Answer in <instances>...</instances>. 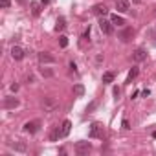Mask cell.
<instances>
[{"label": "cell", "mask_w": 156, "mask_h": 156, "mask_svg": "<svg viewBox=\"0 0 156 156\" xmlns=\"http://www.w3.org/2000/svg\"><path fill=\"white\" fill-rule=\"evenodd\" d=\"M132 35H134V30H132V28H127V30H123V31L119 33V39H121L123 42H129Z\"/></svg>", "instance_id": "7c38bea8"}, {"label": "cell", "mask_w": 156, "mask_h": 156, "mask_svg": "<svg viewBox=\"0 0 156 156\" xmlns=\"http://www.w3.org/2000/svg\"><path fill=\"white\" fill-rule=\"evenodd\" d=\"M70 129H72V121L70 119H64L62 125H61V138H66L70 134Z\"/></svg>", "instance_id": "9c48e42d"}, {"label": "cell", "mask_w": 156, "mask_h": 156, "mask_svg": "<svg viewBox=\"0 0 156 156\" xmlns=\"http://www.w3.org/2000/svg\"><path fill=\"white\" fill-rule=\"evenodd\" d=\"M154 30H156V26H154Z\"/></svg>", "instance_id": "1f68e13d"}, {"label": "cell", "mask_w": 156, "mask_h": 156, "mask_svg": "<svg viewBox=\"0 0 156 156\" xmlns=\"http://www.w3.org/2000/svg\"><path fill=\"white\" fill-rule=\"evenodd\" d=\"M73 94H75L77 98H81V96L85 94V87H83V85H75V87H73Z\"/></svg>", "instance_id": "d6986e66"}, {"label": "cell", "mask_w": 156, "mask_h": 156, "mask_svg": "<svg viewBox=\"0 0 156 156\" xmlns=\"http://www.w3.org/2000/svg\"><path fill=\"white\" fill-rule=\"evenodd\" d=\"M141 2V0H132V4H140Z\"/></svg>", "instance_id": "f546056e"}, {"label": "cell", "mask_w": 156, "mask_h": 156, "mask_svg": "<svg viewBox=\"0 0 156 156\" xmlns=\"http://www.w3.org/2000/svg\"><path fill=\"white\" fill-rule=\"evenodd\" d=\"M145 57H147V51H145L143 48H138V50L132 53V59H134L136 62H141V61H145Z\"/></svg>", "instance_id": "ba28073f"}, {"label": "cell", "mask_w": 156, "mask_h": 156, "mask_svg": "<svg viewBox=\"0 0 156 156\" xmlns=\"http://www.w3.org/2000/svg\"><path fill=\"white\" fill-rule=\"evenodd\" d=\"M138 72H140V70H138L136 66H132V68H130V72H129V75H127V83H132V81L136 79V75H138Z\"/></svg>", "instance_id": "2e32d148"}, {"label": "cell", "mask_w": 156, "mask_h": 156, "mask_svg": "<svg viewBox=\"0 0 156 156\" xmlns=\"http://www.w3.org/2000/svg\"><path fill=\"white\" fill-rule=\"evenodd\" d=\"M96 107H98V103H96V101H92V103H90V105L87 107V112H92V110H94Z\"/></svg>", "instance_id": "d4e9b609"}, {"label": "cell", "mask_w": 156, "mask_h": 156, "mask_svg": "<svg viewBox=\"0 0 156 156\" xmlns=\"http://www.w3.org/2000/svg\"><path fill=\"white\" fill-rule=\"evenodd\" d=\"M50 2H53V0H41V4H42V6H46V4H50Z\"/></svg>", "instance_id": "f1b7e54d"}, {"label": "cell", "mask_w": 156, "mask_h": 156, "mask_svg": "<svg viewBox=\"0 0 156 156\" xmlns=\"http://www.w3.org/2000/svg\"><path fill=\"white\" fill-rule=\"evenodd\" d=\"M90 149H92L90 141H77V143H75V154H79V156L88 154V152H90Z\"/></svg>", "instance_id": "6da1fadb"}, {"label": "cell", "mask_w": 156, "mask_h": 156, "mask_svg": "<svg viewBox=\"0 0 156 156\" xmlns=\"http://www.w3.org/2000/svg\"><path fill=\"white\" fill-rule=\"evenodd\" d=\"M11 57H13L15 61H20V59L24 57V50H22L20 46H13V48H11Z\"/></svg>", "instance_id": "30bf717a"}, {"label": "cell", "mask_w": 156, "mask_h": 156, "mask_svg": "<svg viewBox=\"0 0 156 156\" xmlns=\"http://www.w3.org/2000/svg\"><path fill=\"white\" fill-rule=\"evenodd\" d=\"M42 107H44V110H46V112H50L51 108H55V107H57V101H55V99H51V98H44Z\"/></svg>", "instance_id": "8fae6325"}, {"label": "cell", "mask_w": 156, "mask_h": 156, "mask_svg": "<svg viewBox=\"0 0 156 156\" xmlns=\"http://www.w3.org/2000/svg\"><path fill=\"white\" fill-rule=\"evenodd\" d=\"M39 62L41 64H51V62H55V57L50 55L48 51H41L39 53Z\"/></svg>", "instance_id": "5b68a950"}, {"label": "cell", "mask_w": 156, "mask_h": 156, "mask_svg": "<svg viewBox=\"0 0 156 156\" xmlns=\"http://www.w3.org/2000/svg\"><path fill=\"white\" fill-rule=\"evenodd\" d=\"M75 68H77V66H75V62L72 61V62H70V70H72V72H75Z\"/></svg>", "instance_id": "83f0119b"}, {"label": "cell", "mask_w": 156, "mask_h": 156, "mask_svg": "<svg viewBox=\"0 0 156 156\" xmlns=\"http://www.w3.org/2000/svg\"><path fill=\"white\" fill-rule=\"evenodd\" d=\"M17 90H19V85H17V83H13V85H11V92H17Z\"/></svg>", "instance_id": "4316f807"}, {"label": "cell", "mask_w": 156, "mask_h": 156, "mask_svg": "<svg viewBox=\"0 0 156 156\" xmlns=\"http://www.w3.org/2000/svg\"><path fill=\"white\" fill-rule=\"evenodd\" d=\"M39 129H41V121H39V119H33V121L24 123V130H26V132H30V134H35Z\"/></svg>", "instance_id": "277c9868"}, {"label": "cell", "mask_w": 156, "mask_h": 156, "mask_svg": "<svg viewBox=\"0 0 156 156\" xmlns=\"http://www.w3.org/2000/svg\"><path fill=\"white\" fill-rule=\"evenodd\" d=\"M59 138H61V130H59V129H55V130L51 132V136H50V140H51V141H57Z\"/></svg>", "instance_id": "7402d4cb"}, {"label": "cell", "mask_w": 156, "mask_h": 156, "mask_svg": "<svg viewBox=\"0 0 156 156\" xmlns=\"http://www.w3.org/2000/svg\"><path fill=\"white\" fill-rule=\"evenodd\" d=\"M41 73H42V77H51V75H53V70H50V68H41Z\"/></svg>", "instance_id": "44dd1931"}, {"label": "cell", "mask_w": 156, "mask_h": 156, "mask_svg": "<svg viewBox=\"0 0 156 156\" xmlns=\"http://www.w3.org/2000/svg\"><path fill=\"white\" fill-rule=\"evenodd\" d=\"M121 125H123V129H125V130H129V129H130V125H129V121H127V119H123V123H121Z\"/></svg>", "instance_id": "484cf974"}, {"label": "cell", "mask_w": 156, "mask_h": 156, "mask_svg": "<svg viewBox=\"0 0 156 156\" xmlns=\"http://www.w3.org/2000/svg\"><path fill=\"white\" fill-rule=\"evenodd\" d=\"M152 138H156V130H154V132H152Z\"/></svg>", "instance_id": "4dcf8cb0"}, {"label": "cell", "mask_w": 156, "mask_h": 156, "mask_svg": "<svg viewBox=\"0 0 156 156\" xmlns=\"http://www.w3.org/2000/svg\"><path fill=\"white\" fill-rule=\"evenodd\" d=\"M64 28H66V20H64V17H59L57 24H55V31H62Z\"/></svg>", "instance_id": "e0dca14e"}, {"label": "cell", "mask_w": 156, "mask_h": 156, "mask_svg": "<svg viewBox=\"0 0 156 156\" xmlns=\"http://www.w3.org/2000/svg\"><path fill=\"white\" fill-rule=\"evenodd\" d=\"M11 147L19 152H26V143H22V141H15V143H11Z\"/></svg>", "instance_id": "ac0fdd59"}, {"label": "cell", "mask_w": 156, "mask_h": 156, "mask_svg": "<svg viewBox=\"0 0 156 156\" xmlns=\"http://www.w3.org/2000/svg\"><path fill=\"white\" fill-rule=\"evenodd\" d=\"M41 8H42L41 2H31V13H33V17H39L41 15Z\"/></svg>", "instance_id": "9a60e30c"}, {"label": "cell", "mask_w": 156, "mask_h": 156, "mask_svg": "<svg viewBox=\"0 0 156 156\" xmlns=\"http://www.w3.org/2000/svg\"><path fill=\"white\" fill-rule=\"evenodd\" d=\"M90 138H103V127H101V123H92L90 125Z\"/></svg>", "instance_id": "3957f363"}, {"label": "cell", "mask_w": 156, "mask_h": 156, "mask_svg": "<svg viewBox=\"0 0 156 156\" xmlns=\"http://www.w3.org/2000/svg\"><path fill=\"white\" fill-rule=\"evenodd\" d=\"M112 81H114V73H112V72H105V73H103V83L108 85V83H112Z\"/></svg>", "instance_id": "ffe728a7"}, {"label": "cell", "mask_w": 156, "mask_h": 156, "mask_svg": "<svg viewBox=\"0 0 156 156\" xmlns=\"http://www.w3.org/2000/svg\"><path fill=\"white\" fill-rule=\"evenodd\" d=\"M92 13L98 15V17H105V15L108 13V8H107L105 4H96V6L92 8Z\"/></svg>", "instance_id": "52a82bcc"}, {"label": "cell", "mask_w": 156, "mask_h": 156, "mask_svg": "<svg viewBox=\"0 0 156 156\" xmlns=\"http://www.w3.org/2000/svg\"><path fill=\"white\" fill-rule=\"evenodd\" d=\"M116 9L119 13H127L130 9V2L129 0H116Z\"/></svg>", "instance_id": "8992f818"}, {"label": "cell", "mask_w": 156, "mask_h": 156, "mask_svg": "<svg viewBox=\"0 0 156 156\" xmlns=\"http://www.w3.org/2000/svg\"><path fill=\"white\" fill-rule=\"evenodd\" d=\"M114 24H112V20H105L103 17L99 19V30L105 33V35H110L112 31H114V28H112Z\"/></svg>", "instance_id": "7a4b0ae2"}, {"label": "cell", "mask_w": 156, "mask_h": 156, "mask_svg": "<svg viewBox=\"0 0 156 156\" xmlns=\"http://www.w3.org/2000/svg\"><path fill=\"white\" fill-rule=\"evenodd\" d=\"M4 107H6V108H17V107H19V99H17V98H6Z\"/></svg>", "instance_id": "4fadbf2b"}, {"label": "cell", "mask_w": 156, "mask_h": 156, "mask_svg": "<svg viewBox=\"0 0 156 156\" xmlns=\"http://www.w3.org/2000/svg\"><path fill=\"white\" fill-rule=\"evenodd\" d=\"M9 4H11L9 0H0V6H2L4 9H8V8H9Z\"/></svg>", "instance_id": "cb8c5ba5"}, {"label": "cell", "mask_w": 156, "mask_h": 156, "mask_svg": "<svg viewBox=\"0 0 156 156\" xmlns=\"http://www.w3.org/2000/svg\"><path fill=\"white\" fill-rule=\"evenodd\" d=\"M110 20H112V24H114V26H118V28H123V26H125L123 17H119V15H112V17H110Z\"/></svg>", "instance_id": "5bb4252c"}, {"label": "cell", "mask_w": 156, "mask_h": 156, "mask_svg": "<svg viewBox=\"0 0 156 156\" xmlns=\"http://www.w3.org/2000/svg\"><path fill=\"white\" fill-rule=\"evenodd\" d=\"M59 44H61V48H66V46H68V37L61 35V37H59Z\"/></svg>", "instance_id": "603a6c76"}]
</instances>
